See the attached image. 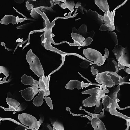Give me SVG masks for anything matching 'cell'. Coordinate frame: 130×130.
I'll use <instances>...</instances> for the list:
<instances>
[{
	"mask_svg": "<svg viewBox=\"0 0 130 130\" xmlns=\"http://www.w3.org/2000/svg\"><path fill=\"white\" fill-rule=\"evenodd\" d=\"M27 61L30 65V68L38 77L44 76L45 72L39 58L30 49L26 56Z\"/></svg>",
	"mask_w": 130,
	"mask_h": 130,
	"instance_id": "cell-1",
	"label": "cell"
},
{
	"mask_svg": "<svg viewBox=\"0 0 130 130\" xmlns=\"http://www.w3.org/2000/svg\"><path fill=\"white\" fill-rule=\"evenodd\" d=\"M99 88V87H97L82 92V94H90L91 95L83 101L82 103L84 106L91 107L96 105L97 107H99L101 102L98 98V90Z\"/></svg>",
	"mask_w": 130,
	"mask_h": 130,
	"instance_id": "cell-2",
	"label": "cell"
},
{
	"mask_svg": "<svg viewBox=\"0 0 130 130\" xmlns=\"http://www.w3.org/2000/svg\"><path fill=\"white\" fill-rule=\"evenodd\" d=\"M93 66L95 69L98 70L100 73L105 72H115L117 73L120 70L117 63L113 58L108 59L106 60L105 63L103 65L99 66L97 64H94Z\"/></svg>",
	"mask_w": 130,
	"mask_h": 130,
	"instance_id": "cell-3",
	"label": "cell"
},
{
	"mask_svg": "<svg viewBox=\"0 0 130 130\" xmlns=\"http://www.w3.org/2000/svg\"><path fill=\"white\" fill-rule=\"evenodd\" d=\"M18 119L20 122L25 126L38 130L41 124L37 121L36 118L32 115L27 113H22L18 115Z\"/></svg>",
	"mask_w": 130,
	"mask_h": 130,
	"instance_id": "cell-4",
	"label": "cell"
},
{
	"mask_svg": "<svg viewBox=\"0 0 130 130\" xmlns=\"http://www.w3.org/2000/svg\"><path fill=\"white\" fill-rule=\"evenodd\" d=\"M84 55L87 59L103 65L106 60L104 56L99 51L91 48H87L83 50Z\"/></svg>",
	"mask_w": 130,
	"mask_h": 130,
	"instance_id": "cell-5",
	"label": "cell"
},
{
	"mask_svg": "<svg viewBox=\"0 0 130 130\" xmlns=\"http://www.w3.org/2000/svg\"><path fill=\"white\" fill-rule=\"evenodd\" d=\"M120 101V100L118 99L117 100H114L112 99L110 97L109 98V105L108 108L109 110V112L111 114L113 115H115L125 120H126L128 118H130V117H127L126 115L121 113L120 112H118L116 109V108L119 109V110H124L126 108H130V106L129 107H126L124 108H121L119 107L118 102Z\"/></svg>",
	"mask_w": 130,
	"mask_h": 130,
	"instance_id": "cell-6",
	"label": "cell"
},
{
	"mask_svg": "<svg viewBox=\"0 0 130 130\" xmlns=\"http://www.w3.org/2000/svg\"><path fill=\"white\" fill-rule=\"evenodd\" d=\"M108 72H105L97 74L96 80L98 83L111 88L115 86V84L111 79V76L108 74Z\"/></svg>",
	"mask_w": 130,
	"mask_h": 130,
	"instance_id": "cell-7",
	"label": "cell"
},
{
	"mask_svg": "<svg viewBox=\"0 0 130 130\" xmlns=\"http://www.w3.org/2000/svg\"><path fill=\"white\" fill-rule=\"evenodd\" d=\"M50 76L45 77V76L40 77L39 80V88L40 91H42L44 93V96L45 97L48 96L50 94L49 90V83L50 80Z\"/></svg>",
	"mask_w": 130,
	"mask_h": 130,
	"instance_id": "cell-8",
	"label": "cell"
},
{
	"mask_svg": "<svg viewBox=\"0 0 130 130\" xmlns=\"http://www.w3.org/2000/svg\"><path fill=\"white\" fill-rule=\"evenodd\" d=\"M120 58L118 61L121 64L126 67H130V50L128 47L126 48H122V50L120 52Z\"/></svg>",
	"mask_w": 130,
	"mask_h": 130,
	"instance_id": "cell-9",
	"label": "cell"
},
{
	"mask_svg": "<svg viewBox=\"0 0 130 130\" xmlns=\"http://www.w3.org/2000/svg\"><path fill=\"white\" fill-rule=\"evenodd\" d=\"M115 14V10L113 12L110 13V11L105 13L103 16L104 22L106 26L110 27L109 31H113L115 29L114 24V19Z\"/></svg>",
	"mask_w": 130,
	"mask_h": 130,
	"instance_id": "cell-10",
	"label": "cell"
},
{
	"mask_svg": "<svg viewBox=\"0 0 130 130\" xmlns=\"http://www.w3.org/2000/svg\"><path fill=\"white\" fill-rule=\"evenodd\" d=\"M40 90L35 87H28L25 90L20 91L21 93L22 97L27 101L31 100L34 97L40 92Z\"/></svg>",
	"mask_w": 130,
	"mask_h": 130,
	"instance_id": "cell-11",
	"label": "cell"
},
{
	"mask_svg": "<svg viewBox=\"0 0 130 130\" xmlns=\"http://www.w3.org/2000/svg\"><path fill=\"white\" fill-rule=\"evenodd\" d=\"M87 25L85 24H83L81 25L78 30H77L75 27H73L72 29V33L80 35L84 38H87L88 37L93 38L95 34V32L93 31L90 32H88L87 31Z\"/></svg>",
	"mask_w": 130,
	"mask_h": 130,
	"instance_id": "cell-12",
	"label": "cell"
},
{
	"mask_svg": "<svg viewBox=\"0 0 130 130\" xmlns=\"http://www.w3.org/2000/svg\"><path fill=\"white\" fill-rule=\"evenodd\" d=\"M21 82L25 85H30L31 87H35L38 88L39 81L34 80L30 76H28L27 75H24L21 78Z\"/></svg>",
	"mask_w": 130,
	"mask_h": 130,
	"instance_id": "cell-13",
	"label": "cell"
},
{
	"mask_svg": "<svg viewBox=\"0 0 130 130\" xmlns=\"http://www.w3.org/2000/svg\"><path fill=\"white\" fill-rule=\"evenodd\" d=\"M86 15L88 17L90 18L96 22L104 23L103 16L100 15L96 11L89 10L87 11Z\"/></svg>",
	"mask_w": 130,
	"mask_h": 130,
	"instance_id": "cell-14",
	"label": "cell"
},
{
	"mask_svg": "<svg viewBox=\"0 0 130 130\" xmlns=\"http://www.w3.org/2000/svg\"><path fill=\"white\" fill-rule=\"evenodd\" d=\"M91 124L94 130H107L104 124L100 119L97 117L93 118L91 119Z\"/></svg>",
	"mask_w": 130,
	"mask_h": 130,
	"instance_id": "cell-15",
	"label": "cell"
},
{
	"mask_svg": "<svg viewBox=\"0 0 130 130\" xmlns=\"http://www.w3.org/2000/svg\"><path fill=\"white\" fill-rule=\"evenodd\" d=\"M95 3L104 13L109 12V7L107 0H95Z\"/></svg>",
	"mask_w": 130,
	"mask_h": 130,
	"instance_id": "cell-16",
	"label": "cell"
},
{
	"mask_svg": "<svg viewBox=\"0 0 130 130\" xmlns=\"http://www.w3.org/2000/svg\"><path fill=\"white\" fill-rule=\"evenodd\" d=\"M1 23L3 24L7 25L9 23L15 24L17 23L16 18L13 16L6 15L3 19H1L0 21Z\"/></svg>",
	"mask_w": 130,
	"mask_h": 130,
	"instance_id": "cell-17",
	"label": "cell"
},
{
	"mask_svg": "<svg viewBox=\"0 0 130 130\" xmlns=\"http://www.w3.org/2000/svg\"><path fill=\"white\" fill-rule=\"evenodd\" d=\"M65 88L67 90H73L74 88H77L78 90L82 88L81 83L79 81L71 80L65 86Z\"/></svg>",
	"mask_w": 130,
	"mask_h": 130,
	"instance_id": "cell-18",
	"label": "cell"
},
{
	"mask_svg": "<svg viewBox=\"0 0 130 130\" xmlns=\"http://www.w3.org/2000/svg\"><path fill=\"white\" fill-rule=\"evenodd\" d=\"M71 36L72 39L74 40L75 45L80 46H81L82 43L85 40V38L80 35L72 33L71 34Z\"/></svg>",
	"mask_w": 130,
	"mask_h": 130,
	"instance_id": "cell-19",
	"label": "cell"
},
{
	"mask_svg": "<svg viewBox=\"0 0 130 130\" xmlns=\"http://www.w3.org/2000/svg\"><path fill=\"white\" fill-rule=\"evenodd\" d=\"M50 121L51 122L52 125L54 127V130H64L63 124L62 122H61L59 120L54 118H50Z\"/></svg>",
	"mask_w": 130,
	"mask_h": 130,
	"instance_id": "cell-20",
	"label": "cell"
},
{
	"mask_svg": "<svg viewBox=\"0 0 130 130\" xmlns=\"http://www.w3.org/2000/svg\"><path fill=\"white\" fill-rule=\"evenodd\" d=\"M44 93L42 91H40L38 96L34 100L33 103L35 106L40 107L43 103Z\"/></svg>",
	"mask_w": 130,
	"mask_h": 130,
	"instance_id": "cell-21",
	"label": "cell"
},
{
	"mask_svg": "<svg viewBox=\"0 0 130 130\" xmlns=\"http://www.w3.org/2000/svg\"><path fill=\"white\" fill-rule=\"evenodd\" d=\"M108 74L111 76V79L113 83L115 84V86L119 85L120 76L115 72H108Z\"/></svg>",
	"mask_w": 130,
	"mask_h": 130,
	"instance_id": "cell-22",
	"label": "cell"
},
{
	"mask_svg": "<svg viewBox=\"0 0 130 130\" xmlns=\"http://www.w3.org/2000/svg\"><path fill=\"white\" fill-rule=\"evenodd\" d=\"M6 101L9 106H11L15 108L18 107L20 105V103L19 102H18L15 99L12 98H7L6 99Z\"/></svg>",
	"mask_w": 130,
	"mask_h": 130,
	"instance_id": "cell-23",
	"label": "cell"
},
{
	"mask_svg": "<svg viewBox=\"0 0 130 130\" xmlns=\"http://www.w3.org/2000/svg\"><path fill=\"white\" fill-rule=\"evenodd\" d=\"M122 47L121 45H116L114 49L113 50V52L115 56L116 57V59L117 60L120 57V52L121 51L122 49Z\"/></svg>",
	"mask_w": 130,
	"mask_h": 130,
	"instance_id": "cell-24",
	"label": "cell"
},
{
	"mask_svg": "<svg viewBox=\"0 0 130 130\" xmlns=\"http://www.w3.org/2000/svg\"><path fill=\"white\" fill-rule=\"evenodd\" d=\"M60 1L64 2L65 4V8H68L71 12L74 11V7L75 4L74 1L73 0H60Z\"/></svg>",
	"mask_w": 130,
	"mask_h": 130,
	"instance_id": "cell-25",
	"label": "cell"
},
{
	"mask_svg": "<svg viewBox=\"0 0 130 130\" xmlns=\"http://www.w3.org/2000/svg\"><path fill=\"white\" fill-rule=\"evenodd\" d=\"M109 98L110 97L108 95H104L102 100V104L104 105V108L106 111L109 112L108 107L109 105Z\"/></svg>",
	"mask_w": 130,
	"mask_h": 130,
	"instance_id": "cell-26",
	"label": "cell"
},
{
	"mask_svg": "<svg viewBox=\"0 0 130 130\" xmlns=\"http://www.w3.org/2000/svg\"><path fill=\"white\" fill-rule=\"evenodd\" d=\"M119 85H123L125 84H130V76L128 75L126 77H124L122 78L121 76H120V80H119Z\"/></svg>",
	"mask_w": 130,
	"mask_h": 130,
	"instance_id": "cell-27",
	"label": "cell"
},
{
	"mask_svg": "<svg viewBox=\"0 0 130 130\" xmlns=\"http://www.w3.org/2000/svg\"><path fill=\"white\" fill-rule=\"evenodd\" d=\"M31 17L34 19H38L40 18L41 15L37 12L35 9H33L31 10Z\"/></svg>",
	"mask_w": 130,
	"mask_h": 130,
	"instance_id": "cell-28",
	"label": "cell"
},
{
	"mask_svg": "<svg viewBox=\"0 0 130 130\" xmlns=\"http://www.w3.org/2000/svg\"><path fill=\"white\" fill-rule=\"evenodd\" d=\"M102 111H103V112H101V114H91V113H90L89 112H86L89 114V115H90L91 117H93V118L94 117H97L98 118H99V119L100 118H102L104 117H105V115H104V108L102 109Z\"/></svg>",
	"mask_w": 130,
	"mask_h": 130,
	"instance_id": "cell-29",
	"label": "cell"
},
{
	"mask_svg": "<svg viewBox=\"0 0 130 130\" xmlns=\"http://www.w3.org/2000/svg\"><path fill=\"white\" fill-rule=\"evenodd\" d=\"M120 86L121 85H119L117 87L115 88L114 87H113L112 88H111V89H110V91H109V97H111L112 96L113 94L114 93L116 92V93H118L119 92V91L120 90Z\"/></svg>",
	"mask_w": 130,
	"mask_h": 130,
	"instance_id": "cell-30",
	"label": "cell"
},
{
	"mask_svg": "<svg viewBox=\"0 0 130 130\" xmlns=\"http://www.w3.org/2000/svg\"><path fill=\"white\" fill-rule=\"evenodd\" d=\"M28 105L26 102H23L19 107L16 108V111H17L20 112L22 111L25 110L27 107Z\"/></svg>",
	"mask_w": 130,
	"mask_h": 130,
	"instance_id": "cell-31",
	"label": "cell"
},
{
	"mask_svg": "<svg viewBox=\"0 0 130 130\" xmlns=\"http://www.w3.org/2000/svg\"><path fill=\"white\" fill-rule=\"evenodd\" d=\"M9 71L8 70V68L5 67H2L1 66L0 67V73H3L7 77L9 76Z\"/></svg>",
	"mask_w": 130,
	"mask_h": 130,
	"instance_id": "cell-32",
	"label": "cell"
},
{
	"mask_svg": "<svg viewBox=\"0 0 130 130\" xmlns=\"http://www.w3.org/2000/svg\"><path fill=\"white\" fill-rule=\"evenodd\" d=\"M92 64L93 63L90 62H88L87 61H84L81 63L80 67L82 68H87L89 67L90 65H92Z\"/></svg>",
	"mask_w": 130,
	"mask_h": 130,
	"instance_id": "cell-33",
	"label": "cell"
},
{
	"mask_svg": "<svg viewBox=\"0 0 130 130\" xmlns=\"http://www.w3.org/2000/svg\"><path fill=\"white\" fill-rule=\"evenodd\" d=\"M93 40L90 37H88L86 38V40L81 44V46H86L90 45L93 41Z\"/></svg>",
	"mask_w": 130,
	"mask_h": 130,
	"instance_id": "cell-34",
	"label": "cell"
},
{
	"mask_svg": "<svg viewBox=\"0 0 130 130\" xmlns=\"http://www.w3.org/2000/svg\"><path fill=\"white\" fill-rule=\"evenodd\" d=\"M109 34H110L111 39H112L113 41L116 44V45H118V40L117 39V37L116 34L114 32L113 33H109Z\"/></svg>",
	"mask_w": 130,
	"mask_h": 130,
	"instance_id": "cell-35",
	"label": "cell"
},
{
	"mask_svg": "<svg viewBox=\"0 0 130 130\" xmlns=\"http://www.w3.org/2000/svg\"><path fill=\"white\" fill-rule=\"evenodd\" d=\"M46 101L47 104L48 106L50 108L51 110H53V102L51 99L49 97L48 98L45 97L44 98Z\"/></svg>",
	"mask_w": 130,
	"mask_h": 130,
	"instance_id": "cell-36",
	"label": "cell"
},
{
	"mask_svg": "<svg viewBox=\"0 0 130 130\" xmlns=\"http://www.w3.org/2000/svg\"><path fill=\"white\" fill-rule=\"evenodd\" d=\"M110 28V27H108L105 24H102L100 27L99 30L101 31H105L109 30Z\"/></svg>",
	"mask_w": 130,
	"mask_h": 130,
	"instance_id": "cell-37",
	"label": "cell"
},
{
	"mask_svg": "<svg viewBox=\"0 0 130 130\" xmlns=\"http://www.w3.org/2000/svg\"><path fill=\"white\" fill-rule=\"evenodd\" d=\"M102 103L101 102L100 103V105L99 107H97L95 108V110H94V112L96 113H99L102 110Z\"/></svg>",
	"mask_w": 130,
	"mask_h": 130,
	"instance_id": "cell-38",
	"label": "cell"
},
{
	"mask_svg": "<svg viewBox=\"0 0 130 130\" xmlns=\"http://www.w3.org/2000/svg\"><path fill=\"white\" fill-rule=\"evenodd\" d=\"M91 71L93 74V75H95L98 74L99 73V71L97 69H95L93 66H92L91 67Z\"/></svg>",
	"mask_w": 130,
	"mask_h": 130,
	"instance_id": "cell-39",
	"label": "cell"
},
{
	"mask_svg": "<svg viewBox=\"0 0 130 130\" xmlns=\"http://www.w3.org/2000/svg\"><path fill=\"white\" fill-rule=\"evenodd\" d=\"M26 3V6L28 10H30L31 9H33V5H32V4H29V2H28V1H27Z\"/></svg>",
	"mask_w": 130,
	"mask_h": 130,
	"instance_id": "cell-40",
	"label": "cell"
},
{
	"mask_svg": "<svg viewBox=\"0 0 130 130\" xmlns=\"http://www.w3.org/2000/svg\"><path fill=\"white\" fill-rule=\"evenodd\" d=\"M31 23L26 24H24V25H21V26H20L19 27H18L17 28H19V29H24V28H26L27 27L29 26L30 24Z\"/></svg>",
	"mask_w": 130,
	"mask_h": 130,
	"instance_id": "cell-41",
	"label": "cell"
},
{
	"mask_svg": "<svg viewBox=\"0 0 130 130\" xmlns=\"http://www.w3.org/2000/svg\"><path fill=\"white\" fill-rule=\"evenodd\" d=\"M130 118H128L126 120V125H127V127L126 129V130H129V128H130Z\"/></svg>",
	"mask_w": 130,
	"mask_h": 130,
	"instance_id": "cell-42",
	"label": "cell"
},
{
	"mask_svg": "<svg viewBox=\"0 0 130 130\" xmlns=\"http://www.w3.org/2000/svg\"><path fill=\"white\" fill-rule=\"evenodd\" d=\"M81 83V87H82V89L84 87H86L89 86L90 85V84L84 83V82L83 81H82Z\"/></svg>",
	"mask_w": 130,
	"mask_h": 130,
	"instance_id": "cell-43",
	"label": "cell"
},
{
	"mask_svg": "<svg viewBox=\"0 0 130 130\" xmlns=\"http://www.w3.org/2000/svg\"><path fill=\"white\" fill-rule=\"evenodd\" d=\"M105 54L104 57L105 58V59H106L108 57V55H109V51H108V50L107 49H105Z\"/></svg>",
	"mask_w": 130,
	"mask_h": 130,
	"instance_id": "cell-44",
	"label": "cell"
},
{
	"mask_svg": "<svg viewBox=\"0 0 130 130\" xmlns=\"http://www.w3.org/2000/svg\"><path fill=\"white\" fill-rule=\"evenodd\" d=\"M40 119L39 121L41 124L43 122L44 120V116L42 114H40Z\"/></svg>",
	"mask_w": 130,
	"mask_h": 130,
	"instance_id": "cell-45",
	"label": "cell"
},
{
	"mask_svg": "<svg viewBox=\"0 0 130 130\" xmlns=\"http://www.w3.org/2000/svg\"><path fill=\"white\" fill-rule=\"evenodd\" d=\"M49 124L48 123H45L42 125V126L43 127V129H42V130H47L46 128H48V129H49L48 127V125Z\"/></svg>",
	"mask_w": 130,
	"mask_h": 130,
	"instance_id": "cell-46",
	"label": "cell"
},
{
	"mask_svg": "<svg viewBox=\"0 0 130 130\" xmlns=\"http://www.w3.org/2000/svg\"><path fill=\"white\" fill-rule=\"evenodd\" d=\"M25 127L22 126H20L17 127L15 130H25Z\"/></svg>",
	"mask_w": 130,
	"mask_h": 130,
	"instance_id": "cell-47",
	"label": "cell"
},
{
	"mask_svg": "<svg viewBox=\"0 0 130 130\" xmlns=\"http://www.w3.org/2000/svg\"><path fill=\"white\" fill-rule=\"evenodd\" d=\"M84 8L82 6H81L78 9V10L80 11L81 13H82L83 14H84L83 11V10H84Z\"/></svg>",
	"mask_w": 130,
	"mask_h": 130,
	"instance_id": "cell-48",
	"label": "cell"
},
{
	"mask_svg": "<svg viewBox=\"0 0 130 130\" xmlns=\"http://www.w3.org/2000/svg\"><path fill=\"white\" fill-rule=\"evenodd\" d=\"M118 67H119V68H120V70H121V69H123L124 68H125V66L121 64L120 62H118Z\"/></svg>",
	"mask_w": 130,
	"mask_h": 130,
	"instance_id": "cell-49",
	"label": "cell"
},
{
	"mask_svg": "<svg viewBox=\"0 0 130 130\" xmlns=\"http://www.w3.org/2000/svg\"><path fill=\"white\" fill-rule=\"evenodd\" d=\"M128 74H130V68H125L123 69Z\"/></svg>",
	"mask_w": 130,
	"mask_h": 130,
	"instance_id": "cell-50",
	"label": "cell"
},
{
	"mask_svg": "<svg viewBox=\"0 0 130 130\" xmlns=\"http://www.w3.org/2000/svg\"><path fill=\"white\" fill-rule=\"evenodd\" d=\"M16 19H17V23H18V22H23V21H24L25 19H20L18 18V17H17L16 18Z\"/></svg>",
	"mask_w": 130,
	"mask_h": 130,
	"instance_id": "cell-51",
	"label": "cell"
},
{
	"mask_svg": "<svg viewBox=\"0 0 130 130\" xmlns=\"http://www.w3.org/2000/svg\"><path fill=\"white\" fill-rule=\"evenodd\" d=\"M81 3L80 2H78L77 3L76 5V8H77L79 7H80L81 6Z\"/></svg>",
	"mask_w": 130,
	"mask_h": 130,
	"instance_id": "cell-52",
	"label": "cell"
},
{
	"mask_svg": "<svg viewBox=\"0 0 130 130\" xmlns=\"http://www.w3.org/2000/svg\"><path fill=\"white\" fill-rule=\"evenodd\" d=\"M24 1V0H15V2L21 4Z\"/></svg>",
	"mask_w": 130,
	"mask_h": 130,
	"instance_id": "cell-53",
	"label": "cell"
},
{
	"mask_svg": "<svg viewBox=\"0 0 130 130\" xmlns=\"http://www.w3.org/2000/svg\"><path fill=\"white\" fill-rule=\"evenodd\" d=\"M54 5H56V4H59L60 3V0H54Z\"/></svg>",
	"mask_w": 130,
	"mask_h": 130,
	"instance_id": "cell-54",
	"label": "cell"
},
{
	"mask_svg": "<svg viewBox=\"0 0 130 130\" xmlns=\"http://www.w3.org/2000/svg\"><path fill=\"white\" fill-rule=\"evenodd\" d=\"M116 29H117V31H118V32H121V30L120 29V28H119V27H118L117 26V27H116Z\"/></svg>",
	"mask_w": 130,
	"mask_h": 130,
	"instance_id": "cell-55",
	"label": "cell"
},
{
	"mask_svg": "<svg viewBox=\"0 0 130 130\" xmlns=\"http://www.w3.org/2000/svg\"><path fill=\"white\" fill-rule=\"evenodd\" d=\"M53 1L50 0V3L51 4V7H53L54 5V2H52Z\"/></svg>",
	"mask_w": 130,
	"mask_h": 130,
	"instance_id": "cell-56",
	"label": "cell"
},
{
	"mask_svg": "<svg viewBox=\"0 0 130 130\" xmlns=\"http://www.w3.org/2000/svg\"><path fill=\"white\" fill-rule=\"evenodd\" d=\"M16 112H14V113H13V114L15 113H16Z\"/></svg>",
	"mask_w": 130,
	"mask_h": 130,
	"instance_id": "cell-57",
	"label": "cell"
}]
</instances>
